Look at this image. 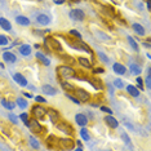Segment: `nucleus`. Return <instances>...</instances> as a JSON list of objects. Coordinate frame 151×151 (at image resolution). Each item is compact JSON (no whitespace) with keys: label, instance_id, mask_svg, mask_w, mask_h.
Instances as JSON below:
<instances>
[{"label":"nucleus","instance_id":"nucleus-27","mask_svg":"<svg viewBox=\"0 0 151 151\" xmlns=\"http://www.w3.org/2000/svg\"><path fill=\"white\" fill-rule=\"evenodd\" d=\"M56 143H58V138H57V137L50 136V137H48V138H47V145H48L49 149H53Z\"/></svg>","mask_w":151,"mask_h":151},{"label":"nucleus","instance_id":"nucleus-41","mask_svg":"<svg viewBox=\"0 0 151 151\" xmlns=\"http://www.w3.org/2000/svg\"><path fill=\"white\" fill-rule=\"evenodd\" d=\"M70 35L75 36L76 39H81V34H80V32H78L76 30H70Z\"/></svg>","mask_w":151,"mask_h":151},{"label":"nucleus","instance_id":"nucleus-1","mask_svg":"<svg viewBox=\"0 0 151 151\" xmlns=\"http://www.w3.org/2000/svg\"><path fill=\"white\" fill-rule=\"evenodd\" d=\"M57 73L60 74L61 78L63 79H73L76 76V73L70 65H62V66H58L57 67Z\"/></svg>","mask_w":151,"mask_h":151},{"label":"nucleus","instance_id":"nucleus-14","mask_svg":"<svg viewBox=\"0 0 151 151\" xmlns=\"http://www.w3.org/2000/svg\"><path fill=\"white\" fill-rule=\"evenodd\" d=\"M112 70H114V73L118 74V75H124L127 73V67L124 66V65L119 63V62H116V63L112 65Z\"/></svg>","mask_w":151,"mask_h":151},{"label":"nucleus","instance_id":"nucleus-16","mask_svg":"<svg viewBox=\"0 0 151 151\" xmlns=\"http://www.w3.org/2000/svg\"><path fill=\"white\" fill-rule=\"evenodd\" d=\"M42 91H43L44 94H48V96H56L57 94V89L54 88V87H52V85H49V84L43 85Z\"/></svg>","mask_w":151,"mask_h":151},{"label":"nucleus","instance_id":"nucleus-32","mask_svg":"<svg viewBox=\"0 0 151 151\" xmlns=\"http://www.w3.org/2000/svg\"><path fill=\"white\" fill-rule=\"evenodd\" d=\"M120 136H122V138L123 141H124V143L125 145H130V138H129V136L127 134V132H124V130H122V133H120Z\"/></svg>","mask_w":151,"mask_h":151},{"label":"nucleus","instance_id":"nucleus-53","mask_svg":"<svg viewBox=\"0 0 151 151\" xmlns=\"http://www.w3.org/2000/svg\"><path fill=\"white\" fill-rule=\"evenodd\" d=\"M37 1H42V0H37Z\"/></svg>","mask_w":151,"mask_h":151},{"label":"nucleus","instance_id":"nucleus-5","mask_svg":"<svg viewBox=\"0 0 151 151\" xmlns=\"http://www.w3.org/2000/svg\"><path fill=\"white\" fill-rule=\"evenodd\" d=\"M74 92H75V97H76L80 102H88L89 99H91V94H89L87 91H84V89L75 88Z\"/></svg>","mask_w":151,"mask_h":151},{"label":"nucleus","instance_id":"nucleus-23","mask_svg":"<svg viewBox=\"0 0 151 151\" xmlns=\"http://www.w3.org/2000/svg\"><path fill=\"white\" fill-rule=\"evenodd\" d=\"M16 22L21 26H29L30 25V19L26 16H17L16 17Z\"/></svg>","mask_w":151,"mask_h":151},{"label":"nucleus","instance_id":"nucleus-40","mask_svg":"<svg viewBox=\"0 0 151 151\" xmlns=\"http://www.w3.org/2000/svg\"><path fill=\"white\" fill-rule=\"evenodd\" d=\"M145 83H146V87H147V89H150V87H151V84H150V67L147 68V76H146Z\"/></svg>","mask_w":151,"mask_h":151},{"label":"nucleus","instance_id":"nucleus-17","mask_svg":"<svg viewBox=\"0 0 151 151\" xmlns=\"http://www.w3.org/2000/svg\"><path fill=\"white\" fill-rule=\"evenodd\" d=\"M36 22L42 26H47L50 23V18H49V16H47V14H39L36 17Z\"/></svg>","mask_w":151,"mask_h":151},{"label":"nucleus","instance_id":"nucleus-25","mask_svg":"<svg viewBox=\"0 0 151 151\" xmlns=\"http://www.w3.org/2000/svg\"><path fill=\"white\" fill-rule=\"evenodd\" d=\"M129 71L132 73V75H139L141 73H142V68H141V66L137 65V63H130Z\"/></svg>","mask_w":151,"mask_h":151},{"label":"nucleus","instance_id":"nucleus-49","mask_svg":"<svg viewBox=\"0 0 151 151\" xmlns=\"http://www.w3.org/2000/svg\"><path fill=\"white\" fill-rule=\"evenodd\" d=\"M54 3H56V4H63L65 0H54Z\"/></svg>","mask_w":151,"mask_h":151},{"label":"nucleus","instance_id":"nucleus-46","mask_svg":"<svg viewBox=\"0 0 151 151\" xmlns=\"http://www.w3.org/2000/svg\"><path fill=\"white\" fill-rule=\"evenodd\" d=\"M150 37H147V39H146V42H142V45L143 47H146L147 48V49H150Z\"/></svg>","mask_w":151,"mask_h":151},{"label":"nucleus","instance_id":"nucleus-26","mask_svg":"<svg viewBox=\"0 0 151 151\" xmlns=\"http://www.w3.org/2000/svg\"><path fill=\"white\" fill-rule=\"evenodd\" d=\"M1 105H3V107L6 109V110H9V111L14 110V107H16V105L13 104V102H11V101H6V99H1Z\"/></svg>","mask_w":151,"mask_h":151},{"label":"nucleus","instance_id":"nucleus-37","mask_svg":"<svg viewBox=\"0 0 151 151\" xmlns=\"http://www.w3.org/2000/svg\"><path fill=\"white\" fill-rule=\"evenodd\" d=\"M136 81H137V85H138V87H137V88H138L139 91H143V79L138 76V78L136 79Z\"/></svg>","mask_w":151,"mask_h":151},{"label":"nucleus","instance_id":"nucleus-38","mask_svg":"<svg viewBox=\"0 0 151 151\" xmlns=\"http://www.w3.org/2000/svg\"><path fill=\"white\" fill-rule=\"evenodd\" d=\"M114 87L122 89L123 87H124V83H123V81L120 80V79H115V80H114Z\"/></svg>","mask_w":151,"mask_h":151},{"label":"nucleus","instance_id":"nucleus-35","mask_svg":"<svg viewBox=\"0 0 151 151\" xmlns=\"http://www.w3.org/2000/svg\"><path fill=\"white\" fill-rule=\"evenodd\" d=\"M8 43H9L8 36H5V35H0V45H6Z\"/></svg>","mask_w":151,"mask_h":151},{"label":"nucleus","instance_id":"nucleus-33","mask_svg":"<svg viewBox=\"0 0 151 151\" xmlns=\"http://www.w3.org/2000/svg\"><path fill=\"white\" fill-rule=\"evenodd\" d=\"M61 85H62V88L65 89V91H74V89H75L74 85H71L70 83H66V81H62Z\"/></svg>","mask_w":151,"mask_h":151},{"label":"nucleus","instance_id":"nucleus-47","mask_svg":"<svg viewBox=\"0 0 151 151\" xmlns=\"http://www.w3.org/2000/svg\"><path fill=\"white\" fill-rule=\"evenodd\" d=\"M93 73H94V74H104L105 70H104L102 67H97V68H94V70H93Z\"/></svg>","mask_w":151,"mask_h":151},{"label":"nucleus","instance_id":"nucleus-24","mask_svg":"<svg viewBox=\"0 0 151 151\" xmlns=\"http://www.w3.org/2000/svg\"><path fill=\"white\" fill-rule=\"evenodd\" d=\"M78 62L80 66H83L85 68H91L92 67V62H91V60H88V58H85V57H79L78 58Z\"/></svg>","mask_w":151,"mask_h":151},{"label":"nucleus","instance_id":"nucleus-44","mask_svg":"<svg viewBox=\"0 0 151 151\" xmlns=\"http://www.w3.org/2000/svg\"><path fill=\"white\" fill-rule=\"evenodd\" d=\"M35 101L37 102V104H45V98H44V97H42V96H36V97H35Z\"/></svg>","mask_w":151,"mask_h":151},{"label":"nucleus","instance_id":"nucleus-30","mask_svg":"<svg viewBox=\"0 0 151 151\" xmlns=\"http://www.w3.org/2000/svg\"><path fill=\"white\" fill-rule=\"evenodd\" d=\"M80 137H81V138H83L84 141H89V139H91V136H89L88 129H85L84 127L80 129Z\"/></svg>","mask_w":151,"mask_h":151},{"label":"nucleus","instance_id":"nucleus-13","mask_svg":"<svg viewBox=\"0 0 151 151\" xmlns=\"http://www.w3.org/2000/svg\"><path fill=\"white\" fill-rule=\"evenodd\" d=\"M3 60H4L6 63H14L16 61H17V57H16V54H14V53L5 50V52L3 53Z\"/></svg>","mask_w":151,"mask_h":151},{"label":"nucleus","instance_id":"nucleus-48","mask_svg":"<svg viewBox=\"0 0 151 151\" xmlns=\"http://www.w3.org/2000/svg\"><path fill=\"white\" fill-rule=\"evenodd\" d=\"M146 6H147V9H151V4H150V0H146Z\"/></svg>","mask_w":151,"mask_h":151},{"label":"nucleus","instance_id":"nucleus-6","mask_svg":"<svg viewBox=\"0 0 151 151\" xmlns=\"http://www.w3.org/2000/svg\"><path fill=\"white\" fill-rule=\"evenodd\" d=\"M71 47H73L74 49H76V50H84V52H87V53H89V54L93 53V52H92V49H89V47H88L87 44H85L81 39H78L75 43L71 44Z\"/></svg>","mask_w":151,"mask_h":151},{"label":"nucleus","instance_id":"nucleus-34","mask_svg":"<svg viewBox=\"0 0 151 151\" xmlns=\"http://www.w3.org/2000/svg\"><path fill=\"white\" fill-rule=\"evenodd\" d=\"M8 119L11 120L13 124H18V116H16L13 112H9V114H8Z\"/></svg>","mask_w":151,"mask_h":151},{"label":"nucleus","instance_id":"nucleus-12","mask_svg":"<svg viewBox=\"0 0 151 151\" xmlns=\"http://www.w3.org/2000/svg\"><path fill=\"white\" fill-rule=\"evenodd\" d=\"M13 79H14V81L18 85H21V87H27L29 85V83H27V80H26V78L23 76L22 74H19V73H17L13 75Z\"/></svg>","mask_w":151,"mask_h":151},{"label":"nucleus","instance_id":"nucleus-10","mask_svg":"<svg viewBox=\"0 0 151 151\" xmlns=\"http://www.w3.org/2000/svg\"><path fill=\"white\" fill-rule=\"evenodd\" d=\"M47 115L49 116L50 122L54 123V124H56L57 122H60V112H58L57 110H54V109H48V110H47Z\"/></svg>","mask_w":151,"mask_h":151},{"label":"nucleus","instance_id":"nucleus-45","mask_svg":"<svg viewBox=\"0 0 151 151\" xmlns=\"http://www.w3.org/2000/svg\"><path fill=\"white\" fill-rule=\"evenodd\" d=\"M63 58H65V61H66L67 63H70V65H73L75 61H74V58L73 57H70V56H63Z\"/></svg>","mask_w":151,"mask_h":151},{"label":"nucleus","instance_id":"nucleus-50","mask_svg":"<svg viewBox=\"0 0 151 151\" xmlns=\"http://www.w3.org/2000/svg\"><path fill=\"white\" fill-rule=\"evenodd\" d=\"M23 96H25L26 98H31V97H32V96L30 94V93H27V92H25V93H23Z\"/></svg>","mask_w":151,"mask_h":151},{"label":"nucleus","instance_id":"nucleus-18","mask_svg":"<svg viewBox=\"0 0 151 151\" xmlns=\"http://www.w3.org/2000/svg\"><path fill=\"white\" fill-rule=\"evenodd\" d=\"M18 52L21 53L22 56L27 57L31 54V47H30L29 44H22V45H19V48H18Z\"/></svg>","mask_w":151,"mask_h":151},{"label":"nucleus","instance_id":"nucleus-21","mask_svg":"<svg viewBox=\"0 0 151 151\" xmlns=\"http://www.w3.org/2000/svg\"><path fill=\"white\" fill-rule=\"evenodd\" d=\"M132 29H133V31H134L137 35H139V36L145 35V27H143L142 25H139V23H133Z\"/></svg>","mask_w":151,"mask_h":151},{"label":"nucleus","instance_id":"nucleus-15","mask_svg":"<svg viewBox=\"0 0 151 151\" xmlns=\"http://www.w3.org/2000/svg\"><path fill=\"white\" fill-rule=\"evenodd\" d=\"M75 122H76L78 125L85 127L88 124V118L84 114H76V115H75Z\"/></svg>","mask_w":151,"mask_h":151},{"label":"nucleus","instance_id":"nucleus-42","mask_svg":"<svg viewBox=\"0 0 151 151\" xmlns=\"http://www.w3.org/2000/svg\"><path fill=\"white\" fill-rule=\"evenodd\" d=\"M99 109H101V111L106 112V114H110V115H112V110H111V109L106 107V106H99Z\"/></svg>","mask_w":151,"mask_h":151},{"label":"nucleus","instance_id":"nucleus-22","mask_svg":"<svg viewBox=\"0 0 151 151\" xmlns=\"http://www.w3.org/2000/svg\"><path fill=\"white\" fill-rule=\"evenodd\" d=\"M36 58H37V60H39L43 65H44V66H49V65H50V61L47 58L45 54H43L42 52H39V50L36 52Z\"/></svg>","mask_w":151,"mask_h":151},{"label":"nucleus","instance_id":"nucleus-52","mask_svg":"<svg viewBox=\"0 0 151 151\" xmlns=\"http://www.w3.org/2000/svg\"><path fill=\"white\" fill-rule=\"evenodd\" d=\"M73 1H75V3H78V1H80V0H73Z\"/></svg>","mask_w":151,"mask_h":151},{"label":"nucleus","instance_id":"nucleus-51","mask_svg":"<svg viewBox=\"0 0 151 151\" xmlns=\"http://www.w3.org/2000/svg\"><path fill=\"white\" fill-rule=\"evenodd\" d=\"M76 145H78V147H83V145H81L80 141H76Z\"/></svg>","mask_w":151,"mask_h":151},{"label":"nucleus","instance_id":"nucleus-11","mask_svg":"<svg viewBox=\"0 0 151 151\" xmlns=\"http://www.w3.org/2000/svg\"><path fill=\"white\" fill-rule=\"evenodd\" d=\"M104 120L106 122V124H107V125L110 127V128H112V129H116V128L119 127V122H118V120H116L112 115H110V114H109L107 116H106V118H105Z\"/></svg>","mask_w":151,"mask_h":151},{"label":"nucleus","instance_id":"nucleus-7","mask_svg":"<svg viewBox=\"0 0 151 151\" xmlns=\"http://www.w3.org/2000/svg\"><path fill=\"white\" fill-rule=\"evenodd\" d=\"M58 145L62 147L63 150H74L75 142L71 138H60L58 139Z\"/></svg>","mask_w":151,"mask_h":151},{"label":"nucleus","instance_id":"nucleus-31","mask_svg":"<svg viewBox=\"0 0 151 151\" xmlns=\"http://www.w3.org/2000/svg\"><path fill=\"white\" fill-rule=\"evenodd\" d=\"M17 105H18L21 109H26V107H27V105H29V102H27L25 98L19 97V98H17Z\"/></svg>","mask_w":151,"mask_h":151},{"label":"nucleus","instance_id":"nucleus-3","mask_svg":"<svg viewBox=\"0 0 151 151\" xmlns=\"http://www.w3.org/2000/svg\"><path fill=\"white\" fill-rule=\"evenodd\" d=\"M31 114L34 115V118H35V119L43 120V119L47 116V109L43 107V106L40 105V104H37V105H35V106H32Z\"/></svg>","mask_w":151,"mask_h":151},{"label":"nucleus","instance_id":"nucleus-36","mask_svg":"<svg viewBox=\"0 0 151 151\" xmlns=\"http://www.w3.org/2000/svg\"><path fill=\"white\" fill-rule=\"evenodd\" d=\"M66 97H67L68 99H70V101H73L74 104H76V105H80V104H81V102L79 101V99H78L76 97H74V96H71L70 93H66Z\"/></svg>","mask_w":151,"mask_h":151},{"label":"nucleus","instance_id":"nucleus-43","mask_svg":"<svg viewBox=\"0 0 151 151\" xmlns=\"http://www.w3.org/2000/svg\"><path fill=\"white\" fill-rule=\"evenodd\" d=\"M19 119H21L23 123H26L27 120H29V114H27V112H22V114L19 115Z\"/></svg>","mask_w":151,"mask_h":151},{"label":"nucleus","instance_id":"nucleus-29","mask_svg":"<svg viewBox=\"0 0 151 151\" xmlns=\"http://www.w3.org/2000/svg\"><path fill=\"white\" fill-rule=\"evenodd\" d=\"M127 39H128V43H129V45L132 47V49L134 50V52H138V44H137V42L134 40V37H132V36H128L127 37Z\"/></svg>","mask_w":151,"mask_h":151},{"label":"nucleus","instance_id":"nucleus-39","mask_svg":"<svg viewBox=\"0 0 151 151\" xmlns=\"http://www.w3.org/2000/svg\"><path fill=\"white\" fill-rule=\"evenodd\" d=\"M98 57H99V58H101V60H102V62H105V63H109V57L106 56L105 53L99 52V53H98Z\"/></svg>","mask_w":151,"mask_h":151},{"label":"nucleus","instance_id":"nucleus-19","mask_svg":"<svg viewBox=\"0 0 151 151\" xmlns=\"http://www.w3.org/2000/svg\"><path fill=\"white\" fill-rule=\"evenodd\" d=\"M127 92H128V94L129 96H132V97H138L139 96V89L137 88V87H134V85H127Z\"/></svg>","mask_w":151,"mask_h":151},{"label":"nucleus","instance_id":"nucleus-28","mask_svg":"<svg viewBox=\"0 0 151 151\" xmlns=\"http://www.w3.org/2000/svg\"><path fill=\"white\" fill-rule=\"evenodd\" d=\"M29 142H30V145H31L32 149H35L37 150L40 147V143H39V141H37L34 136H29Z\"/></svg>","mask_w":151,"mask_h":151},{"label":"nucleus","instance_id":"nucleus-20","mask_svg":"<svg viewBox=\"0 0 151 151\" xmlns=\"http://www.w3.org/2000/svg\"><path fill=\"white\" fill-rule=\"evenodd\" d=\"M0 27L5 31H9V30H12V23L4 17H0Z\"/></svg>","mask_w":151,"mask_h":151},{"label":"nucleus","instance_id":"nucleus-4","mask_svg":"<svg viewBox=\"0 0 151 151\" xmlns=\"http://www.w3.org/2000/svg\"><path fill=\"white\" fill-rule=\"evenodd\" d=\"M56 127H57V129L60 130V132H62V133H65V134H67V136H73L74 134L73 127L68 124L67 122H60V123L57 122Z\"/></svg>","mask_w":151,"mask_h":151},{"label":"nucleus","instance_id":"nucleus-2","mask_svg":"<svg viewBox=\"0 0 151 151\" xmlns=\"http://www.w3.org/2000/svg\"><path fill=\"white\" fill-rule=\"evenodd\" d=\"M44 44H45V47L48 49L56 50V52H61V50H62V45H61L60 42H58L56 37H52V36L44 37Z\"/></svg>","mask_w":151,"mask_h":151},{"label":"nucleus","instance_id":"nucleus-8","mask_svg":"<svg viewBox=\"0 0 151 151\" xmlns=\"http://www.w3.org/2000/svg\"><path fill=\"white\" fill-rule=\"evenodd\" d=\"M27 127L31 129V132L36 133V134L42 133V130H43V127L40 125V123L37 122V119H31V120L29 119V125H27Z\"/></svg>","mask_w":151,"mask_h":151},{"label":"nucleus","instance_id":"nucleus-9","mask_svg":"<svg viewBox=\"0 0 151 151\" xmlns=\"http://www.w3.org/2000/svg\"><path fill=\"white\" fill-rule=\"evenodd\" d=\"M68 16H70V18L75 19V21H83L85 18V13L81 9H73V11H70Z\"/></svg>","mask_w":151,"mask_h":151}]
</instances>
